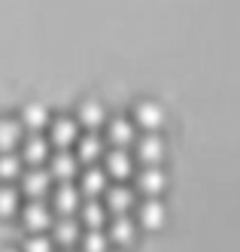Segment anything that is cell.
Listing matches in <instances>:
<instances>
[{
  "mask_svg": "<svg viewBox=\"0 0 240 252\" xmlns=\"http://www.w3.org/2000/svg\"><path fill=\"white\" fill-rule=\"evenodd\" d=\"M22 222L31 234H43L52 225V210H46L43 197H31V204L22 210Z\"/></svg>",
  "mask_w": 240,
  "mask_h": 252,
  "instance_id": "6da1fadb",
  "label": "cell"
},
{
  "mask_svg": "<svg viewBox=\"0 0 240 252\" xmlns=\"http://www.w3.org/2000/svg\"><path fill=\"white\" fill-rule=\"evenodd\" d=\"M79 173V158L67 152V149H58L52 158H49V176L58 179V183H70L73 176Z\"/></svg>",
  "mask_w": 240,
  "mask_h": 252,
  "instance_id": "7a4b0ae2",
  "label": "cell"
},
{
  "mask_svg": "<svg viewBox=\"0 0 240 252\" xmlns=\"http://www.w3.org/2000/svg\"><path fill=\"white\" fill-rule=\"evenodd\" d=\"M134 119L143 131H158L164 122H168V113H164V106L158 100H140L137 110H134Z\"/></svg>",
  "mask_w": 240,
  "mask_h": 252,
  "instance_id": "3957f363",
  "label": "cell"
},
{
  "mask_svg": "<svg viewBox=\"0 0 240 252\" xmlns=\"http://www.w3.org/2000/svg\"><path fill=\"white\" fill-rule=\"evenodd\" d=\"M164 152H168V146H164V140L158 137V131H146V137L137 140V158L143 164H161Z\"/></svg>",
  "mask_w": 240,
  "mask_h": 252,
  "instance_id": "277c9868",
  "label": "cell"
},
{
  "mask_svg": "<svg viewBox=\"0 0 240 252\" xmlns=\"http://www.w3.org/2000/svg\"><path fill=\"white\" fill-rule=\"evenodd\" d=\"M76 137H79V125H76V119L61 116V119H55V122H52L49 140H52L58 149H70L73 143H76Z\"/></svg>",
  "mask_w": 240,
  "mask_h": 252,
  "instance_id": "5b68a950",
  "label": "cell"
},
{
  "mask_svg": "<svg viewBox=\"0 0 240 252\" xmlns=\"http://www.w3.org/2000/svg\"><path fill=\"white\" fill-rule=\"evenodd\" d=\"M137 186L146 197H158L164 189H168V173H164L158 164H146L137 176Z\"/></svg>",
  "mask_w": 240,
  "mask_h": 252,
  "instance_id": "8992f818",
  "label": "cell"
},
{
  "mask_svg": "<svg viewBox=\"0 0 240 252\" xmlns=\"http://www.w3.org/2000/svg\"><path fill=\"white\" fill-rule=\"evenodd\" d=\"M137 219H140L143 228L158 231V228H164V222H168V210H164V204L158 197H146L140 204V210H137Z\"/></svg>",
  "mask_w": 240,
  "mask_h": 252,
  "instance_id": "52a82bcc",
  "label": "cell"
},
{
  "mask_svg": "<svg viewBox=\"0 0 240 252\" xmlns=\"http://www.w3.org/2000/svg\"><path fill=\"white\" fill-rule=\"evenodd\" d=\"M82 204V191L79 189H73L70 183H61L58 189H55V197H52V207L55 213H61V216H73L79 210Z\"/></svg>",
  "mask_w": 240,
  "mask_h": 252,
  "instance_id": "ba28073f",
  "label": "cell"
},
{
  "mask_svg": "<svg viewBox=\"0 0 240 252\" xmlns=\"http://www.w3.org/2000/svg\"><path fill=\"white\" fill-rule=\"evenodd\" d=\"M49 186H52L49 170H43V167H31L28 173L22 170V191L28 197H43L49 191Z\"/></svg>",
  "mask_w": 240,
  "mask_h": 252,
  "instance_id": "9c48e42d",
  "label": "cell"
},
{
  "mask_svg": "<svg viewBox=\"0 0 240 252\" xmlns=\"http://www.w3.org/2000/svg\"><path fill=\"white\" fill-rule=\"evenodd\" d=\"M134 173V158L128 155L122 146H116L113 152H106V176L113 179H128Z\"/></svg>",
  "mask_w": 240,
  "mask_h": 252,
  "instance_id": "30bf717a",
  "label": "cell"
},
{
  "mask_svg": "<svg viewBox=\"0 0 240 252\" xmlns=\"http://www.w3.org/2000/svg\"><path fill=\"white\" fill-rule=\"evenodd\" d=\"M134 234H137V225L134 219H128L125 213H119L113 222H109V231H106V237L109 243H119V246H131L134 243Z\"/></svg>",
  "mask_w": 240,
  "mask_h": 252,
  "instance_id": "8fae6325",
  "label": "cell"
},
{
  "mask_svg": "<svg viewBox=\"0 0 240 252\" xmlns=\"http://www.w3.org/2000/svg\"><path fill=\"white\" fill-rule=\"evenodd\" d=\"M103 207L109 210V213H128L134 207V191L131 189H125V186H106V191H103Z\"/></svg>",
  "mask_w": 240,
  "mask_h": 252,
  "instance_id": "7c38bea8",
  "label": "cell"
},
{
  "mask_svg": "<svg viewBox=\"0 0 240 252\" xmlns=\"http://www.w3.org/2000/svg\"><path fill=\"white\" fill-rule=\"evenodd\" d=\"M49 228H52V234H55V240H52V243H61V246H73V243H79L82 228H79V222H76V219H70V216H61V219H58V222H52Z\"/></svg>",
  "mask_w": 240,
  "mask_h": 252,
  "instance_id": "4fadbf2b",
  "label": "cell"
},
{
  "mask_svg": "<svg viewBox=\"0 0 240 252\" xmlns=\"http://www.w3.org/2000/svg\"><path fill=\"white\" fill-rule=\"evenodd\" d=\"M18 122H22V128H25V131L36 134V131H43L46 125H49V110H46L43 103H36V100H34V103H25L22 119H18Z\"/></svg>",
  "mask_w": 240,
  "mask_h": 252,
  "instance_id": "5bb4252c",
  "label": "cell"
},
{
  "mask_svg": "<svg viewBox=\"0 0 240 252\" xmlns=\"http://www.w3.org/2000/svg\"><path fill=\"white\" fill-rule=\"evenodd\" d=\"M22 161H28L31 167H43V161H49V140L40 137V131L25 140V155H22Z\"/></svg>",
  "mask_w": 240,
  "mask_h": 252,
  "instance_id": "9a60e30c",
  "label": "cell"
},
{
  "mask_svg": "<svg viewBox=\"0 0 240 252\" xmlns=\"http://www.w3.org/2000/svg\"><path fill=\"white\" fill-rule=\"evenodd\" d=\"M76 158L79 161H98V158H103V137H98L95 131L91 134H85V137H76Z\"/></svg>",
  "mask_w": 240,
  "mask_h": 252,
  "instance_id": "2e32d148",
  "label": "cell"
},
{
  "mask_svg": "<svg viewBox=\"0 0 240 252\" xmlns=\"http://www.w3.org/2000/svg\"><path fill=\"white\" fill-rule=\"evenodd\" d=\"M22 137H25L22 122H15V119H0V152L15 149L18 143H22Z\"/></svg>",
  "mask_w": 240,
  "mask_h": 252,
  "instance_id": "e0dca14e",
  "label": "cell"
},
{
  "mask_svg": "<svg viewBox=\"0 0 240 252\" xmlns=\"http://www.w3.org/2000/svg\"><path fill=\"white\" fill-rule=\"evenodd\" d=\"M106 186H109V176H106V170H101V167H88L85 173H82V194H88V197H98V194H103L106 191Z\"/></svg>",
  "mask_w": 240,
  "mask_h": 252,
  "instance_id": "ac0fdd59",
  "label": "cell"
},
{
  "mask_svg": "<svg viewBox=\"0 0 240 252\" xmlns=\"http://www.w3.org/2000/svg\"><path fill=\"white\" fill-rule=\"evenodd\" d=\"M109 140H113V146H131V143L137 140V131H134V122H128V119H113L109 122Z\"/></svg>",
  "mask_w": 240,
  "mask_h": 252,
  "instance_id": "d6986e66",
  "label": "cell"
},
{
  "mask_svg": "<svg viewBox=\"0 0 240 252\" xmlns=\"http://www.w3.org/2000/svg\"><path fill=\"white\" fill-rule=\"evenodd\" d=\"M79 122L85 125L88 131H98L101 125L106 122V110H103L98 100H82L79 103Z\"/></svg>",
  "mask_w": 240,
  "mask_h": 252,
  "instance_id": "ffe728a7",
  "label": "cell"
},
{
  "mask_svg": "<svg viewBox=\"0 0 240 252\" xmlns=\"http://www.w3.org/2000/svg\"><path fill=\"white\" fill-rule=\"evenodd\" d=\"M76 213H79V219H82L85 228H103V222H106V207L98 204L95 197H91L88 204H79Z\"/></svg>",
  "mask_w": 240,
  "mask_h": 252,
  "instance_id": "44dd1931",
  "label": "cell"
},
{
  "mask_svg": "<svg viewBox=\"0 0 240 252\" xmlns=\"http://www.w3.org/2000/svg\"><path fill=\"white\" fill-rule=\"evenodd\" d=\"M22 164H25V161L15 155V149L0 152V179H3V183H12V179H18V176H22Z\"/></svg>",
  "mask_w": 240,
  "mask_h": 252,
  "instance_id": "7402d4cb",
  "label": "cell"
},
{
  "mask_svg": "<svg viewBox=\"0 0 240 252\" xmlns=\"http://www.w3.org/2000/svg\"><path fill=\"white\" fill-rule=\"evenodd\" d=\"M82 252H109V237L101 228H88V234H79Z\"/></svg>",
  "mask_w": 240,
  "mask_h": 252,
  "instance_id": "603a6c76",
  "label": "cell"
},
{
  "mask_svg": "<svg viewBox=\"0 0 240 252\" xmlns=\"http://www.w3.org/2000/svg\"><path fill=\"white\" fill-rule=\"evenodd\" d=\"M22 210V197H18V189L3 186L0 189V216H15Z\"/></svg>",
  "mask_w": 240,
  "mask_h": 252,
  "instance_id": "cb8c5ba5",
  "label": "cell"
},
{
  "mask_svg": "<svg viewBox=\"0 0 240 252\" xmlns=\"http://www.w3.org/2000/svg\"><path fill=\"white\" fill-rule=\"evenodd\" d=\"M25 252H55V243L46 234H31L28 243H25Z\"/></svg>",
  "mask_w": 240,
  "mask_h": 252,
  "instance_id": "d4e9b609",
  "label": "cell"
},
{
  "mask_svg": "<svg viewBox=\"0 0 240 252\" xmlns=\"http://www.w3.org/2000/svg\"><path fill=\"white\" fill-rule=\"evenodd\" d=\"M3 252H18V249H3Z\"/></svg>",
  "mask_w": 240,
  "mask_h": 252,
  "instance_id": "484cf974",
  "label": "cell"
}]
</instances>
